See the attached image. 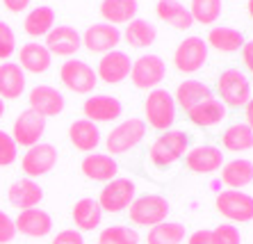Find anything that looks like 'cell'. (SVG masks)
Segmentation results:
<instances>
[{"instance_id": "cell-42", "label": "cell", "mask_w": 253, "mask_h": 244, "mask_svg": "<svg viewBox=\"0 0 253 244\" xmlns=\"http://www.w3.org/2000/svg\"><path fill=\"white\" fill-rule=\"evenodd\" d=\"M50 244H84V238L76 228H66V231H59Z\"/></svg>"}, {"instance_id": "cell-43", "label": "cell", "mask_w": 253, "mask_h": 244, "mask_svg": "<svg viewBox=\"0 0 253 244\" xmlns=\"http://www.w3.org/2000/svg\"><path fill=\"white\" fill-rule=\"evenodd\" d=\"M187 244H212V231L208 228H201V231L192 233L187 240Z\"/></svg>"}, {"instance_id": "cell-39", "label": "cell", "mask_w": 253, "mask_h": 244, "mask_svg": "<svg viewBox=\"0 0 253 244\" xmlns=\"http://www.w3.org/2000/svg\"><path fill=\"white\" fill-rule=\"evenodd\" d=\"M212 244H242L240 228L233 224H219L212 231Z\"/></svg>"}, {"instance_id": "cell-21", "label": "cell", "mask_w": 253, "mask_h": 244, "mask_svg": "<svg viewBox=\"0 0 253 244\" xmlns=\"http://www.w3.org/2000/svg\"><path fill=\"white\" fill-rule=\"evenodd\" d=\"M83 173L89 180H96V183H110V180L117 178L119 173V164L112 155L107 153H89L84 155L83 164H80Z\"/></svg>"}, {"instance_id": "cell-45", "label": "cell", "mask_w": 253, "mask_h": 244, "mask_svg": "<svg viewBox=\"0 0 253 244\" xmlns=\"http://www.w3.org/2000/svg\"><path fill=\"white\" fill-rule=\"evenodd\" d=\"M30 2H32V0H2L5 9H7V12H12V14L25 12V9L30 7Z\"/></svg>"}, {"instance_id": "cell-31", "label": "cell", "mask_w": 253, "mask_h": 244, "mask_svg": "<svg viewBox=\"0 0 253 244\" xmlns=\"http://www.w3.org/2000/svg\"><path fill=\"white\" fill-rule=\"evenodd\" d=\"M210 96H212V91L206 82H201V80H185V82L178 84L173 101H176V105L183 107L185 112H189L194 105H199L201 101H206Z\"/></svg>"}, {"instance_id": "cell-29", "label": "cell", "mask_w": 253, "mask_h": 244, "mask_svg": "<svg viewBox=\"0 0 253 244\" xmlns=\"http://www.w3.org/2000/svg\"><path fill=\"white\" fill-rule=\"evenodd\" d=\"M221 183H224L228 190H242V187H247L249 183H253V162L244 160V158L226 162L224 167H221Z\"/></svg>"}, {"instance_id": "cell-8", "label": "cell", "mask_w": 253, "mask_h": 244, "mask_svg": "<svg viewBox=\"0 0 253 244\" xmlns=\"http://www.w3.org/2000/svg\"><path fill=\"white\" fill-rule=\"evenodd\" d=\"M214 205L228 221L235 224H247L253 219V197H249L242 190H224L214 199Z\"/></svg>"}, {"instance_id": "cell-12", "label": "cell", "mask_w": 253, "mask_h": 244, "mask_svg": "<svg viewBox=\"0 0 253 244\" xmlns=\"http://www.w3.org/2000/svg\"><path fill=\"white\" fill-rule=\"evenodd\" d=\"M43 132H46V119L39 117L37 112H32V110L21 112L12 125L14 142H16V146H23V149H30V146L42 142Z\"/></svg>"}, {"instance_id": "cell-9", "label": "cell", "mask_w": 253, "mask_h": 244, "mask_svg": "<svg viewBox=\"0 0 253 244\" xmlns=\"http://www.w3.org/2000/svg\"><path fill=\"white\" fill-rule=\"evenodd\" d=\"M135 192L137 187L130 178H114L105 183L96 201L103 208V212H121V210H128L130 203L135 201Z\"/></svg>"}, {"instance_id": "cell-47", "label": "cell", "mask_w": 253, "mask_h": 244, "mask_svg": "<svg viewBox=\"0 0 253 244\" xmlns=\"http://www.w3.org/2000/svg\"><path fill=\"white\" fill-rule=\"evenodd\" d=\"M247 9H249V16L253 18V0H249V2H247Z\"/></svg>"}, {"instance_id": "cell-22", "label": "cell", "mask_w": 253, "mask_h": 244, "mask_svg": "<svg viewBox=\"0 0 253 244\" xmlns=\"http://www.w3.org/2000/svg\"><path fill=\"white\" fill-rule=\"evenodd\" d=\"M50 62H53V55L43 43L39 41H28L21 46V53H18V66L28 73H46L50 69Z\"/></svg>"}, {"instance_id": "cell-18", "label": "cell", "mask_w": 253, "mask_h": 244, "mask_svg": "<svg viewBox=\"0 0 253 244\" xmlns=\"http://www.w3.org/2000/svg\"><path fill=\"white\" fill-rule=\"evenodd\" d=\"M43 46L50 50V55L57 57H71L83 48V37L76 28L71 25H57L46 35V43Z\"/></svg>"}, {"instance_id": "cell-28", "label": "cell", "mask_w": 253, "mask_h": 244, "mask_svg": "<svg viewBox=\"0 0 253 244\" xmlns=\"http://www.w3.org/2000/svg\"><path fill=\"white\" fill-rule=\"evenodd\" d=\"M73 224H76L78 231H94V228L100 226V221H103V208L98 205L96 199H80L76 201L73 205Z\"/></svg>"}, {"instance_id": "cell-41", "label": "cell", "mask_w": 253, "mask_h": 244, "mask_svg": "<svg viewBox=\"0 0 253 244\" xmlns=\"http://www.w3.org/2000/svg\"><path fill=\"white\" fill-rule=\"evenodd\" d=\"M16 238V226H14V219L7 212L0 210V244H9Z\"/></svg>"}, {"instance_id": "cell-19", "label": "cell", "mask_w": 253, "mask_h": 244, "mask_svg": "<svg viewBox=\"0 0 253 244\" xmlns=\"http://www.w3.org/2000/svg\"><path fill=\"white\" fill-rule=\"evenodd\" d=\"M14 226H16V233H21L25 238H46L53 231V219L46 210L30 208L18 212V217L14 219Z\"/></svg>"}, {"instance_id": "cell-20", "label": "cell", "mask_w": 253, "mask_h": 244, "mask_svg": "<svg viewBox=\"0 0 253 244\" xmlns=\"http://www.w3.org/2000/svg\"><path fill=\"white\" fill-rule=\"evenodd\" d=\"M7 199H9V203L18 210L39 208V203H42V199H43V190H42V185L35 183L32 178H21L9 185Z\"/></svg>"}, {"instance_id": "cell-35", "label": "cell", "mask_w": 253, "mask_h": 244, "mask_svg": "<svg viewBox=\"0 0 253 244\" xmlns=\"http://www.w3.org/2000/svg\"><path fill=\"white\" fill-rule=\"evenodd\" d=\"M185 226L178 221H162L146 235V244H180L185 240Z\"/></svg>"}, {"instance_id": "cell-30", "label": "cell", "mask_w": 253, "mask_h": 244, "mask_svg": "<svg viewBox=\"0 0 253 244\" xmlns=\"http://www.w3.org/2000/svg\"><path fill=\"white\" fill-rule=\"evenodd\" d=\"M206 43L208 48H214L219 53H235V50H242V46H244V35L235 28L219 25V28H212L208 32Z\"/></svg>"}, {"instance_id": "cell-14", "label": "cell", "mask_w": 253, "mask_h": 244, "mask_svg": "<svg viewBox=\"0 0 253 244\" xmlns=\"http://www.w3.org/2000/svg\"><path fill=\"white\" fill-rule=\"evenodd\" d=\"M119 41H121V30L117 25H110V23L89 25L83 35V46L87 48L89 53H98V55L117 50Z\"/></svg>"}, {"instance_id": "cell-10", "label": "cell", "mask_w": 253, "mask_h": 244, "mask_svg": "<svg viewBox=\"0 0 253 244\" xmlns=\"http://www.w3.org/2000/svg\"><path fill=\"white\" fill-rule=\"evenodd\" d=\"M208 53L210 48L201 37H187L178 43L176 53H173V64L180 73H196L208 62Z\"/></svg>"}, {"instance_id": "cell-17", "label": "cell", "mask_w": 253, "mask_h": 244, "mask_svg": "<svg viewBox=\"0 0 253 244\" xmlns=\"http://www.w3.org/2000/svg\"><path fill=\"white\" fill-rule=\"evenodd\" d=\"M185 167L194 173H214L224 167V155L221 149L210 146V144H201L185 153Z\"/></svg>"}, {"instance_id": "cell-32", "label": "cell", "mask_w": 253, "mask_h": 244, "mask_svg": "<svg viewBox=\"0 0 253 244\" xmlns=\"http://www.w3.org/2000/svg\"><path fill=\"white\" fill-rule=\"evenodd\" d=\"M124 39L128 46L132 48H148L153 46V41L158 39V28H155L151 21H144V18H135L126 25Z\"/></svg>"}, {"instance_id": "cell-44", "label": "cell", "mask_w": 253, "mask_h": 244, "mask_svg": "<svg viewBox=\"0 0 253 244\" xmlns=\"http://www.w3.org/2000/svg\"><path fill=\"white\" fill-rule=\"evenodd\" d=\"M242 62L247 66V71L253 73V39L244 41V46H242Z\"/></svg>"}, {"instance_id": "cell-34", "label": "cell", "mask_w": 253, "mask_h": 244, "mask_svg": "<svg viewBox=\"0 0 253 244\" xmlns=\"http://www.w3.org/2000/svg\"><path fill=\"white\" fill-rule=\"evenodd\" d=\"M221 144H224L226 151H233V153L251 151L253 149V130L247 123H233L224 130Z\"/></svg>"}, {"instance_id": "cell-49", "label": "cell", "mask_w": 253, "mask_h": 244, "mask_svg": "<svg viewBox=\"0 0 253 244\" xmlns=\"http://www.w3.org/2000/svg\"><path fill=\"white\" fill-rule=\"evenodd\" d=\"M98 244H100V242H98Z\"/></svg>"}, {"instance_id": "cell-1", "label": "cell", "mask_w": 253, "mask_h": 244, "mask_svg": "<svg viewBox=\"0 0 253 244\" xmlns=\"http://www.w3.org/2000/svg\"><path fill=\"white\" fill-rule=\"evenodd\" d=\"M189 149V135L185 130H165L151 144L148 149V160L155 167L167 169L171 164H176L180 158H185Z\"/></svg>"}, {"instance_id": "cell-48", "label": "cell", "mask_w": 253, "mask_h": 244, "mask_svg": "<svg viewBox=\"0 0 253 244\" xmlns=\"http://www.w3.org/2000/svg\"><path fill=\"white\" fill-rule=\"evenodd\" d=\"M5 110H7V107H5V101L0 98V119H2V114H5Z\"/></svg>"}, {"instance_id": "cell-7", "label": "cell", "mask_w": 253, "mask_h": 244, "mask_svg": "<svg viewBox=\"0 0 253 244\" xmlns=\"http://www.w3.org/2000/svg\"><path fill=\"white\" fill-rule=\"evenodd\" d=\"M144 137H146V121H141V119L124 121V123H119L117 128H112V132L107 135V139H105L107 155L128 153V151L135 149Z\"/></svg>"}, {"instance_id": "cell-23", "label": "cell", "mask_w": 253, "mask_h": 244, "mask_svg": "<svg viewBox=\"0 0 253 244\" xmlns=\"http://www.w3.org/2000/svg\"><path fill=\"white\" fill-rule=\"evenodd\" d=\"M155 14L162 23L171 25L173 30H189L194 25V18L189 14V7H185L178 0H158Z\"/></svg>"}, {"instance_id": "cell-13", "label": "cell", "mask_w": 253, "mask_h": 244, "mask_svg": "<svg viewBox=\"0 0 253 244\" xmlns=\"http://www.w3.org/2000/svg\"><path fill=\"white\" fill-rule=\"evenodd\" d=\"M28 103H30V110L37 112L39 117H43V119L62 114L66 105L62 91L50 87V84H37V87H32L28 96Z\"/></svg>"}, {"instance_id": "cell-5", "label": "cell", "mask_w": 253, "mask_h": 244, "mask_svg": "<svg viewBox=\"0 0 253 244\" xmlns=\"http://www.w3.org/2000/svg\"><path fill=\"white\" fill-rule=\"evenodd\" d=\"M167 76V64L160 55H141L132 62L130 69V82L135 84L137 89H146L153 91L158 89V84L165 80Z\"/></svg>"}, {"instance_id": "cell-6", "label": "cell", "mask_w": 253, "mask_h": 244, "mask_svg": "<svg viewBox=\"0 0 253 244\" xmlns=\"http://www.w3.org/2000/svg\"><path fill=\"white\" fill-rule=\"evenodd\" d=\"M59 82L73 94H91L98 84V76L87 62L83 60H66L59 66Z\"/></svg>"}, {"instance_id": "cell-2", "label": "cell", "mask_w": 253, "mask_h": 244, "mask_svg": "<svg viewBox=\"0 0 253 244\" xmlns=\"http://www.w3.org/2000/svg\"><path fill=\"white\" fill-rule=\"evenodd\" d=\"M176 101L167 89L158 87V89L148 91L146 103H144V114L151 128L155 130H171V125L176 123Z\"/></svg>"}, {"instance_id": "cell-27", "label": "cell", "mask_w": 253, "mask_h": 244, "mask_svg": "<svg viewBox=\"0 0 253 244\" xmlns=\"http://www.w3.org/2000/svg\"><path fill=\"white\" fill-rule=\"evenodd\" d=\"M137 12H139L137 0H103L100 2V16L110 25H128L130 21L137 18Z\"/></svg>"}, {"instance_id": "cell-24", "label": "cell", "mask_w": 253, "mask_h": 244, "mask_svg": "<svg viewBox=\"0 0 253 244\" xmlns=\"http://www.w3.org/2000/svg\"><path fill=\"white\" fill-rule=\"evenodd\" d=\"M187 117L199 128H212V125L221 123L226 119V105L219 98L210 96V98H206V101H201L199 105L192 107L187 112Z\"/></svg>"}, {"instance_id": "cell-3", "label": "cell", "mask_w": 253, "mask_h": 244, "mask_svg": "<svg viewBox=\"0 0 253 244\" xmlns=\"http://www.w3.org/2000/svg\"><path fill=\"white\" fill-rule=\"evenodd\" d=\"M169 201L160 194H144V197H135V201L130 203L128 214L130 221L137 224V226H148L153 228L162 221H167L169 217Z\"/></svg>"}, {"instance_id": "cell-33", "label": "cell", "mask_w": 253, "mask_h": 244, "mask_svg": "<svg viewBox=\"0 0 253 244\" xmlns=\"http://www.w3.org/2000/svg\"><path fill=\"white\" fill-rule=\"evenodd\" d=\"M23 28H25V35L30 37H46L48 32L55 28V9L48 5H42L28 12L23 21Z\"/></svg>"}, {"instance_id": "cell-26", "label": "cell", "mask_w": 253, "mask_h": 244, "mask_svg": "<svg viewBox=\"0 0 253 244\" xmlns=\"http://www.w3.org/2000/svg\"><path fill=\"white\" fill-rule=\"evenodd\" d=\"M69 139L78 151L94 153L96 146L100 144V130L96 123H91V121H87V119H80V121H73V123H71Z\"/></svg>"}, {"instance_id": "cell-37", "label": "cell", "mask_w": 253, "mask_h": 244, "mask_svg": "<svg viewBox=\"0 0 253 244\" xmlns=\"http://www.w3.org/2000/svg\"><path fill=\"white\" fill-rule=\"evenodd\" d=\"M100 244H139V233L130 226H107L100 231Z\"/></svg>"}, {"instance_id": "cell-25", "label": "cell", "mask_w": 253, "mask_h": 244, "mask_svg": "<svg viewBox=\"0 0 253 244\" xmlns=\"http://www.w3.org/2000/svg\"><path fill=\"white\" fill-rule=\"evenodd\" d=\"M25 91V71L16 62H5L0 64V98L2 101H14L21 98Z\"/></svg>"}, {"instance_id": "cell-36", "label": "cell", "mask_w": 253, "mask_h": 244, "mask_svg": "<svg viewBox=\"0 0 253 244\" xmlns=\"http://www.w3.org/2000/svg\"><path fill=\"white\" fill-rule=\"evenodd\" d=\"M189 14L194 18V23L212 25L221 16V0H192Z\"/></svg>"}, {"instance_id": "cell-15", "label": "cell", "mask_w": 253, "mask_h": 244, "mask_svg": "<svg viewBox=\"0 0 253 244\" xmlns=\"http://www.w3.org/2000/svg\"><path fill=\"white\" fill-rule=\"evenodd\" d=\"M83 112L84 119L91 121V123H110V121L119 119L124 114V105L114 96L94 94L83 103Z\"/></svg>"}, {"instance_id": "cell-38", "label": "cell", "mask_w": 253, "mask_h": 244, "mask_svg": "<svg viewBox=\"0 0 253 244\" xmlns=\"http://www.w3.org/2000/svg\"><path fill=\"white\" fill-rule=\"evenodd\" d=\"M16 155H18V146L14 142V137L9 132L0 130V167H9L16 162Z\"/></svg>"}, {"instance_id": "cell-16", "label": "cell", "mask_w": 253, "mask_h": 244, "mask_svg": "<svg viewBox=\"0 0 253 244\" xmlns=\"http://www.w3.org/2000/svg\"><path fill=\"white\" fill-rule=\"evenodd\" d=\"M130 69H132V60L128 55L121 50H112V53H105L100 57L96 76L105 84H121L130 78Z\"/></svg>"}, {"instance_id": "cell-11", "label": "cell", "mask_w": 253, "mask_h": 244, "mask_svg": "<svg viewBox=\"0 0 253 244\" xmlns=\"http://www.w3.org/2000/svg\"><path fill=\"white\" fill-rule=\"evenodd\" d=\"M55 164H57V149L53 144L39 142L35 146H30L25 151L23 160H21V169L28 178H39V176H46L48 171H53Z\"/></svg>"}, {"instance_id": "cell-40", "label": "cell", "mask_w": 253, "mask_h": 244, "mask_svg": "<svg viewBox=\"0 0 253 244\" xmlns=\"http://www.w3.org/2000/svg\"><path fill=\"white\" fill-rule=\"evenodd\" d=\"M16 53V37L9 23L0 21V60H9Z\"/></svg>"}, {"instance_id": "cell-46", "label": "cell", "mask_w": 253, "mask_h": 244, "mask_svg": "<svg viewBox=\"0 0 253 244\" xmlns=\"http://www.w3.org/2000/svg\"><path fill=\"white\" fill-rule=\"evenodd\" d=\"M244 119H247V125L253 130V98L244 105Z\"/></svg>"}, {"instance_id": "cell-4", "label": "cell", "mask_w": 253, "mask_h": 244, "mask_svg": "<svg viewBox=\"0 0 253 244\" xmlns=\"http://www.w3.org/2000/svg\"><path fill=\"white\" fill-rule=\"evenodd\" d=\"M217 91L226 107H244L251 101V82L240 69H226L217 80Z\"/></svg>"}]
</instances>
